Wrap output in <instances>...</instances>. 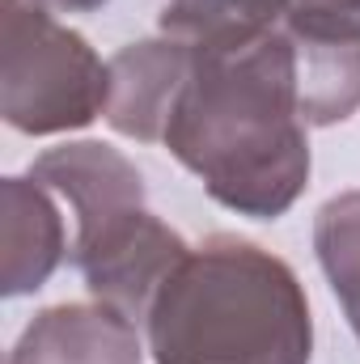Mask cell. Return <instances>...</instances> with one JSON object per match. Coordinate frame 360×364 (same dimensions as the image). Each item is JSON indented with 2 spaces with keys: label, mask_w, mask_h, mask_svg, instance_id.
Segmentation results:
<instances>
[{
  "label": "cell",
  "mask_w": 360,
  "mask_h": 364,
  "mask_svg": "<svg viewBox=\"0 0 360 364\" xmlns=\"http://www.w3.org/2000/svg\"><path fill=\"white\" fill-rule=\"evenodd\" d=\"M182 68L157 144L238 216L275 220L309 182L301 51L280 30L182 38Z\"/></svg>",
  "instance_id": "6da1fadb"
},
{
  "label": "cell",
  "mask_w": 360,
  "mask_h": 364,
  "mask_svg": "<svg viewBox=\"0 0 360 364\" xmlns=\"http://www.w3.org/2000/svg\"><path fill=\"white\" fill-rule=\"evenodd\" d=\"M153 364H309L314 318L297 272L216 233L186 250L149 301Z\"/></svg>",
  "instance_id": "7a4b0ae2"
},
{
  "label": "cell",
  "mask_w": 360,
  "mask_h": 364,
  "mask_svg": "<svg viewBox=\"0 0 360 364\" xmlns=\"http://www.w3.org/2000/svg\"><path fill=\"white\" fill-rule=\"evenodd\" d=\"M30 178L68 199L77 216L73 263L97 301L144 322L153 292L191 250L179 233L144 208L140 170L110 144L77 140L43 153Z\"/></svg>",
  "instance_id": "3957f363"
},
{
  "label": "cell",
  "mask_w": 360,
  "mask_h": 364,
  "mask_svg": "<svg viewBox=\"0 0 360 364\" xmlns=\"http://www.w3.org/2000/svg\"><path fill=\"white\" fill-rule=\"evenodd\" d=\"M110 102V64L55 21L47 0H4V123L26 136L90 127Z\"/></svg>",
  "instance_id": "277c9868"
},
{
  "label": "cell",
  "mask_w": 360,
  "mask_h": 364,
  "mask_svg": "<svg viewBox=\"0 0 360 364\" xmlns=\"http://www.w3.org/2000/svg\"><path fill=\"white\" fill-rule=\"evenodd\" d=\"M9 364H144V343L136 322L106 301L51 305L21 331Z\"/></svg>",
  "instance_id": "5b68a950"
},
{
  "label": "cell",
  "mask_w": 360,
  "mask_h": 364,
  "mask_svg": "<svg viewBox=\"0 0 360 364\" xmlns=\"http://www.w3.org/2000/svg\"><path fill=\"white\" fill-rule=\"evenodd\" d=\"M0 237H4V263H0V292L26 296L38 292L51 272L64 263V220L51 203V191L34 178L0 182Z\"/></svg>",
  "instance_id": "8992f818"
},
{
  "label": "cell",
  "mask_w": 360,
  "mask_h": 364,
  "mask_svg": "<svg viewBox=\"0 0 360 364\" xmlns=\"http://www.w3.org/2000/svg\"><path fill=\"white\" fill-rule=\"evenodd\" d=\"M182 51L186 43L174 34H157L144 43L123 47L110 60V102H106V123L119 136H132L140 144H157L162 119L170 106V93L179 81Z\"/></svg>",
  "instance_id": "52a82bcc"
},
{
  "label": "cell",
  "mask_w": 360,
  "mask_h": 364,
  "mask_svg": "<svg viewBox=\"0 0 360 364\" xmlns=\"http://www.w3.org/2000/svg\"><path fill=\"white\" fill-rule=\"evenodd\" d=\"M314 250L360 339V191H344L318 208Z\"/></svg>",
  "instance_id": "ba28073f"
},
{
  "label": "cell",
  "mask_w": 360,
  "mask_h": 364,
  "mask_svg": "<svg viewBox=\"0 0 360 364\" xmlns=\"http://www.w3.org/2000/svg\"><path fill=\"white\" fill-rule=\"evenodd\" d=\"M292 0H166L162 34L174 38H208L229 30H263L280 26Z\"/></svg>",
  "instance_id": "9c48e42d"
},
{
  "label": "cell",
  "mask_w": 360,
  "mask_h": 364,
  "mask_svg": "<svg viewBox=\"0 0 360 364\" xmlns=\"http://www.w3.org/2000/svg\"><path fill=\"white\" fill-rule=\"evenodd\" d=\"M280 30L297 47H356L360 0H292Z\"/></svg>",
  "instance_id": "30bf717a"
},
{
  "label": "cell",
  "mask_w": 360,
  "mask_h": 364,
  "mask_svg": "<svg viewBox=\"0 0 360 364\" xmlns=\"http://www.w3.org/2000/svg\"><path fill=\"white\" fill-rule=\"evenodd\" d=\"M51 4H60V9H68V13H93V9H102L106 0H51Z\"/></svg>",
  "instance_id": "8fae6325"
}]
</instances>
